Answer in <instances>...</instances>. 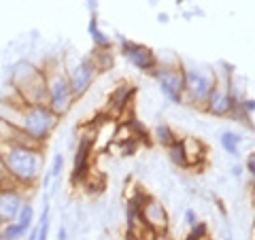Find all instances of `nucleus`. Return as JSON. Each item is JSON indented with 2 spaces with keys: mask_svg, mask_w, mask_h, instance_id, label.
I'll use <instances>...</instances> for the list:
<instances>
[{
  "mask_svg": "<svg viewBox=\"0 0 255 240\" xmlns=\"http://www.w3.org/2000/svg\"><path fill=\"white\" fill-rule=\"evenodd\" d=\"M2 166L6 170V177H11L19 183H34L41 174L43 159L38 149L19 147V145H6L0 153Z\"/></svg>",
  "mask_w": 255,
  "mask_h": 240,
  "instance_id": "nucleus-1",
  "label": "nucleus"
},
{
  "mask_svg": "<svg viewBox=\"0 0 255 240\" xmlns=\"http://www.w3.org/2000/svg\"><path fill=\"white\" fill-rule=\"evenodd\" d=\"M58 119L60 117L51 113L47 105H21L15 125H17L23 134H28L32 140L43 142L45 138H49V134L55 130Z\"/></svg>",
  "mask_w": 255,
  "mask_h": 240,
  "instance_id": "nucleus-2",
  "label": "nucleus"
},
{
  "mask_svg": "<svg viewBox=\"0 0 255 240\" xmlns=\"http://www.w3.org/2000/svg\"><path fill=\"white\" fill-rule=\"evenodd\" d=\"M45 83H47V107L51 113L58 117L66 115L70 107H73V94H70L68 79L60 70H47L45 73Z\"/></svg>",
  "mask_w": 255,
  "mask_h": 240,
  "instance_id": "nucleus-3",
  "label": "nucleus"
},
{
  "mask_svg": "<svg viewBox=\"0 0 255 240\" xmlns=\"http://www.w3.org/2000/svg\"><path fill=\"white\" fill-rule=\"evenodd\" d=\"M153 75L166 98L172 100L174 105H181L183 92H185V70L181 66H157Z\"/></svg>",
  "mask_w": 255,
  "mask_h": 240,
  "instance_id": "nucleus-4",
  "label": "nucleus"
},
{
  "mask_svg": "<svg viewBox=\"0 0 255 240\" xmlns=\"http://www.w3.org/2000/svg\"><path fill=\"white\" fill-rule=\"evenodd\" d=\"M204 105H206V109H209V113L215 115V117L232 115V111L236 107V96H234L230 79H226V81L215 79L213 90H211V94H209V98H206Z\"/></svg>",
  "mask_w": 255,
  "mask_h": 240,
  "instance_id": "nucleus-5",
  "label": "nucleus"
},
{
  "mask_svg": "<svg viewBox=\"0 0 255 240\" xmlns=\"http://www.w3.org/2000/svg\"><path fill=\"white\" fill-rule=\"evenodd\" d=\"M96 66L90 58H85L81 62H77L75 66L68 68L66 73V79H68V85H70V94H73V98H81V96L90 90L94 79H96Z\"/></svg>",
  "mask_w": 255,
  "mask_h": 240,
  "instance_id": "nucleus-6",
  "label": "nucleus"
},
{
  "mask_svg": "<svg viewBox=\"0 0 255 240\" xmlns=\"http://www.w3.org/2000/svg\"><path fill=\"white\" fill-rule=\"evenodd\" d=\"M215 83V75H209L204 70H185V92H183V98H187L191 102H206L209 94L213 90Z\"/></svg>",
  "mask_w": 255,
  "mask_h": 240,
  "instance_id": "nucleus-7",
  "label": "nucleus"
},
{
  "mask_svg": "<svg viewBox=\"0 0 255 240\" xmlns=\"http://www.w3.org/2000/svg\"><path fill=\"white\" fill-rule=\"evenodd\" d=\"M140 219H142V226L147 230H151L153 234L168 232V215H166V209L153 198H149L145 202V206H142Z\"/></svg>",
  "mask_w": 255,
  "mask_h": 240,
  "instance_id": "nucleus-8",
  "label": "nucleus"
},
{
  "mask_svg": "<svg viewBox=\"0 0 255 240\" xmlns=\"http://www.w3.org/2000/svg\"><path fill=\"white\" fill-rule=\"evenodd\" d=\"M124 55L130 58V62L142 73H155L157 68V58L155 53L145 45H136V43H124Z\"/></svg>",
  "mask_w": 255,
  "mask_h": 240,
  "instance_id": "nucleus-9",
  "label": "nucleus"
},
{
  "mask_svg": "<svg viewBox=\"0 0 255 240\" xmlns=\"http://www.w3.org/2000/svg\"><path fill=\"white\" fill-rule=\"evenodd\" d=\"M23 206V200L17 191L13 189H0V223H13Z\"/></svg>",
  "mask_w": 255,
  "mask_h": 240,
  "instance_id": "nucleus-10",
  "label": "nucleus"
},
{
  "mask_svg": "<svg viewBox=\"0 0 255 240\" xmlns=\"http://www.w3.org/2000/svg\"><path fill=\"white\" fill-rule=\"evenodd\" d=\"M181 142V151H183V157H185V168L187 166H196L200 164L204 155H206V147L200 138H194V136H187V138L179 140Z\"/></svg>",
  "mask_w": 255,
  "mask_h": 240,
  "instance_id": "nucleus-11",
  "label": "nucleus"
},
{
  "mask_svg": "<svg viewBox=\"0 0 255 240\" xmlns=\"http://www.w3.org/2000/svg\"><path fill=\"white\" fill-rule=\"evenodd\" d=\"M134 85H119L117 90L111 94V105H113L117 111H126L128 105H130L132 96H134Z\"/></svg>",
  "mask_w": 255,
  "mask_h": 240,
  "instance_id": "nucleus-12",
  "label": "nucleus"
},
{
  "mask_svg": "<svg viewBox=\"0 0 255 240\" xmlns=\"http://www.w3.org/2000/svg\"><path fill=\"white\" fill-rule=\"evenodd\" d=\"M155 134H157V142L159 145H164L166 149L168 147H172L174 142H179V138H177V134H174L172 130L166 123H162V125H157V130H155Z\"/></svg>",
  "mask_w": 255,
  "mask_h": 240,
  "instance_id": "nucleus-13",
  "label": "nucleus"
},
{
  "mask_svg": "<svg viewBox=\"0 0 255 240\" xmlns=\"http://www.w3.org/2000/svg\"><path fill=\"white\" fill-rule=\"evenodd\" d=\"M221 145L230 155H236L238 153V145H241V138H238L236 134H232V132H223L221 134Z\"/></svg>",
  "mask_w": 255,
  "mask_h": 240,
  "instance_id": "nucleus-14",
  "label": "nucleus"
},
{
  "mask_svg": "<svg viewBox=\"0 0 255 240\" xmlns=\"http://www.w3.org/2000/svg\"><path fill=\"white\" fill-rule=\"evenodd\" d=\"M17 226L26 232L30 226H32V219H34V211H32V206L30 204H23L21 206V211H19V215H17Z\"/></svg>",
  "mask_w": 255,
  "mask_h": 240,
  "instance_id": "nucleus-15",
  "label": "nucleus"
},
{
  "mask_svg": "<svg viewBox=\"0 0 255 240\" xmlns=\"http://www.w3.org/2000/svg\"><path fill=\"white\" fill-rule=\"evenodd\" d=\"M206 238H209V226L202 223V221H196L189 230L187 240H206Z\"/></svg>",
  "mask_w": 255,
  "mask_h": 240,
  "instance_id": "nucleus-16",
  "label": "nucleus"
},
{
  "mask_svg": "<svg viewBox=\"0 0 255 240\" xmlns=\"http://www.w3.org/2000/svg\"><path fill=\"white\" fill-rule=\"evenodd\" d=\"M168 155L174 164H179L185 168V157H183V151H181V142H174L172 147H168Z\"/></svg>",
  "mask_w": 255,
  "mask_h": 240,
  "instance_id": "nucleus-17",
  "label": "nucleus"
},
{
  "mask_svg": "<svg viewBox=\"0 0 255 240\" xmlns=\"http://www.w3.org/2000/svg\"><path fill=\"white\" fill-rule=\"evenodd\" d=\"M47 232H49V209H45V215L41 219V228H38V238L36 240H47Z\"/></svg>",
  "mask_w": 255,
  "mask_h": 240,
  "instance_id": "nucleus-18",
  "label": "nucleus"
},
{
  "mask_svg": "<svg viewBox=\"0 0 255 240\" xmlns=\"http://www.w3.org/2000/svg\"><path fill=\"white\" fill-rule=\"evenodd\" d=\"M60 168H62V155L58 153V155H55V159H53L51 172H49V177H47V179H53V177H58V174H60Z\"/></svg>",
  "mask_w": 255,
  "mask_h": 240,
  "instance_id": "nucleus-19",
  "label": "nucleus"
},
{
  "mask_svg": "<svg viewBox=\"0 0 255 240\" xmlns=\"http://www.w3.org/2000/svg\"><path fill=\"white\" fill-rule=\"evenodd\" d=\"M153 240H174V238L168 234V232H159V234L153 236Z\"/></svg>",
  "mask_w": 255,
  "mask_h": 240,
  "instance_id": "nucleus-20",
  "label": "nucleus"
},
{
  "mask_svg": "<svg viewBox=\"0 0 255 240\" xmlns=\"http://www.w3.org/2000/svg\"><path fill=\"white\" fill-rule=\"evenodd\" d=\"M247 168H249V174L255 172V157H253V153L249 155V159H247Z\"/></svg>",
  "mask_w": 255,
  "mask_h": 240,
  "instance_id": "nucleus-21",
  "label": "nucleus"
},
{
  "mask_svg": "<svg viewBox=\"0 0 255 240\" xmlns=\"http://www.w3.org/2000/svg\"><path fill=\"white\" fill-rule=\"evenodd\" d=\"M185 217H187V226L191 228V226H194V223H196V213H194V211H187Z\"/></svg>",
  "mask_w": 255,
  "mask_h": 240,
  "instance_id": "nucleus-22",
  "label": "nucleus"
},
{
  "mask_svg": "<svg viewBox=\"0 0 255 240\" xmlns=\"http://www.w3.org/2000/svg\"><path fill=\"white\" fill-rule=\"evenodd\" d=\"M58 240H66V230H64V228L58 232Z\"/></svg>",
  "mask_w": 255,
  "mask_h": 240,
  "instance_id": "nucleus-23",
  "label": "nucleus"
},
{
  "mask_svg": "<svg viewBox=\"0 0 255 240\" xmlns=\"http://www.w3.org/2000/svg\"><path fill=\"white\" fill-rule=\"evenodd\" d=\"M126 240H138V238H136V234H134V232H128V234H126Z\"/></svg>",
  "mask_w": 255,
  "mask_h": 240,
  "instance_id": "nucleus-24",
  "label": "nucleus"
},
{
  "mask_svg": "<svg viewBox=\"0 0 255 240\" xmlns=\"http://www.w3.org/2000/svg\"><path fill=\"white\" fill-rule=\"evenodd\" d=\"M206 240H211V238H206Z\"/></svg>",
  "mask_w": 255,
  "mask_h": 240,
  "instance_id": "nucleus-25",
  "label": "nucleus"
}]
</instances>
